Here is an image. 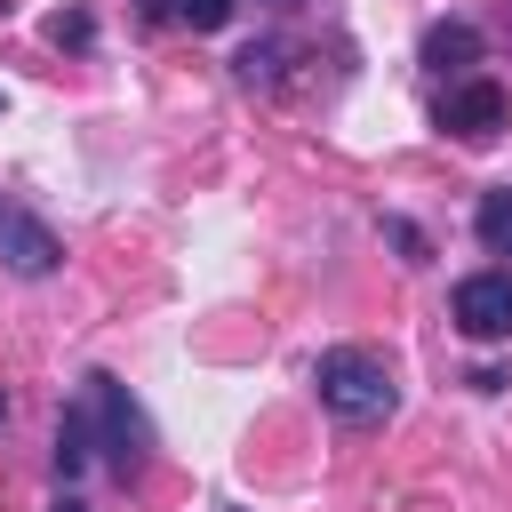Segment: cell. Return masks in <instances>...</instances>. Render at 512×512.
<instances>
[{"instance_id": "6da1fadb", "label": "cell", "mask_w": 512, "mask_h": 512, "mask_svg": "<svg viewBox=\"0 0 512 512\" xmlns=\"http://www.w3.org/2000/svg\"><path fill=\"white\" fill-rule=\"evenodd\" d=\"M312 384H320V408L344 416V424H384V416L400 408V376H392V360L368 352V344H328V352L312 360Z\"/></svg>"}, {"instance_id": "7a4b0ae2", "label": "cell", "mask_w": 512, "mask_h": 512, "mask_svg": "<svg viewBox=\"0 0 512 512\" xmlns=\"http://www.w3.org/2000/svg\"><path fill=\"white\" fill-rule=\"evenodd\" d=\"M80 400H88L96 456L112 464V480H144V472H152V416L136 408V392H128L112 368H96V376H80Z\"/></svg>"}, {"instance_id": "3957f363", "label": "cell", "mask_w": 512, "mask_h": 512, "mask_svg": "<svg viewBox=\"0 0 512 512\" xmlns=\"http://www.w3.org/2000/svg\"><path fill=\"white\" fill-rule=\"evenodd\" d=\"M0 264H8L16 280H48V272L64 264V240H56L24 200H8V192H0Z\"/></svg>"}, {"instance_id": "277c9868", "label": "cell", "mask_w": 512, "mask_h": 512, "mask_svg": "<svg viewBox=\"0 0 512 512\" xmlns=\"http://www.w3.org/2000/svg\"><path fill=\"white\" fill-rule=\"evenodd\" d=\"M456 328L472 344H504L512 336V272H472L456 280Z\"/></svg>"}, {"instance_id": "5b68a950", "label": "cell", "mask_w": 512, "mask_h": 512, "mask_svg": "<svg viewBox=\"0 0 512 512\" xmlns=\"http://www.w3.org/2000/svg\"><path fill=\"white\" fill-rule=\"evenodd\" d=\"M504 112H512V104H504L496 80H456V88L440 96V128L464 136V144H488V136L504 128Z\"/></svg>"}, {"instance_id": "8992f818", "label": "cell", "mask_w": 512, "mask_h": 512, "mask_svg": "<svg viewBox=\"0 0 512 512\" xmlns=\"http://www.w3.org/2000/svg\"><path fill=\"white\" fill-rule=\"evenodd\" d=\"M424 72H440V80H472V64H480V24H464V16H440V24H424Z\"/></svg>"}, {"instance_id": "52a82bcc", "label": "cell", "mask_w": 512, "mask_h": 512, "mask_svg": "<svg viewBox=\"0 0 512 512\" xmlns=\"http://www.w3.org/2000/svg\"><path fill=\"white\" fill-rule=\"evenodd\" d=\"M88 456H96V424H88V400H72V408L56 416V472L72 480Z\"/></svg>"}, {"instance_id": "ba28073f", "label": "cell", "mask_w": 512, "mask_h": 512, "mask_svg": "<svg viewBox=\"0 0 512 512\" xmlns=\"http://www.w3.org/2000/svg\"><path fill=\"white\" fill-rule=\"evenodd\" d=\"M472 232H480V248H488V256H512V184L480 192V208H472Z\"/></svg>"}, {"instance_id": "9c48e42d", "label": "cell", "mask_w": 512, "mask_h": 512, "mask_svg": "<svg viewBox=\"0 0 512 512\" xmlns=\"http://www.w3.org/2000/svg\"><path fill=\"white\" fill-rule=\"evenodd\" d=\"M280 64H288V48H280V40H248V48L232 56V72H240L248 88H280Z\"/></svg>"}, {"instance_id": "30bf717a", "label": "cell", "mask_w": 512, "mask_h": 512, "mask_svg": "<svg viewBox=\"0 0 512 512\" xmlns=\"http://www.w3.org/2000/svg\"><path fill=\"white\" fill-rule=\"evenodd\" d=\"M48 40H56V48H88V40H96V16H88V8H56V16H48Z\"/></svg>"}, {"instance_id": "8fae6325", "label": "cell", "mask_w": 512, "mask_h": 512, "mask_svg": "<svg viewBox=\"0 0 512 512\" xmlns=\"http://www.w3.org/2000/svg\"><path fill=\"white\" fill-rule=\"evenodd\" d=\"M232 8H240V0H176V16H184L192 32H216V24H232Z\"/></svg>"}, {"instance_id": "7c38bea8", "label": "cell", "mask_w": 512, "mask_h": 512, "mask_svg": "<svg viewBox=\"0 0 512 512\" xmlns=\"http://www.w3.org/2000/svg\"><path fill=\"white\" fill-rule=\"evenodd\" d=\"M48 512H88V504H80V496H56V504H48Z\"/></svg>"}, {"instance_id": "4fadbf2b", "label": "cell", "mask_w": 512, "mask_h": 512, "mask_svg": "<svg viewBox=\"0 0 512 512\" xmlns=\"http://www.w3.org/2000/svg\"><path fill=\"white\" fill-rule=\"evenodd\" d=\"M264 8H280V16H288V8H304V0H264Z\"/></svg>"}, {"instance_id": "5bb4252c", "label": "cell", "mask_w": 512, "mask_h": 512, "mask_svg": "<svg viewBox=\"0 0 512 512\" xmlns=\"http://www.w3.org/2000/svg\"><path fill=\"white\" fill-rule=\"evenodd\" d=\"M0 416H8V392H0Z\"/></svg>"}, {"instance_id": "9a60e30c", "label": "cell", "mask_w": 512, "mask_h": 512, "mask_svg": "<svg viewBox=\"0 0 512 512\" xmlns=\"http://www.w3.org/2000/svg\"><path fill=\"white\" fill-rule=\"evenodd\" d=\"M0 104H8V96H0Z\"/></svg>"}]
</instances>
